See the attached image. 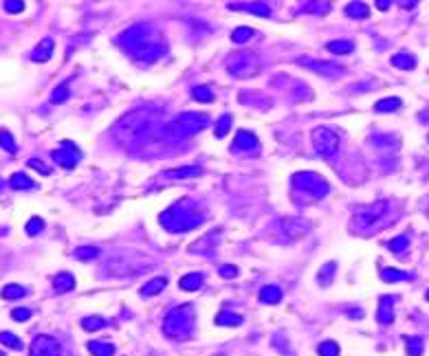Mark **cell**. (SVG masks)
<instances>
[{
    "instance_id": "74e56055",
    "label": "cell",
    "mask_w": 429,
    "mask_h": 356,
    "mask_svg": "<svg viewBox=\"0 0 429 356\" xmlns=\"http://www.w3.org/2000/svg\"><path fill=\"white\" fill-rule=\"evenodd\" d=\"M0 343H5V345L11 349H22V341L11 332H0Z\"/></svg>"
},
{
    "instance_id": "4dcf8cb0",
    "label": "cell",
    "mask_w": 429,
    "mask_h": 356,
    "mask_svg": "<svg viewBox=\"0 0 429 356\" xmlns=\"http://www.w3.org/2000/svg\"><path fill=\"white\" fill-rule=\"evenodd\" d=\"M71 97V88H69V84H59L55 90H53V95H51V103H62L66 101V99Z\"/></svg>"
},
{
    "instance_id": "ab89813d",
    "label": "cell",
    "mask_w": 429,
    "mask_h": 356,
    "mask_svg": "<svg viewBox=\"0 0 429 356\" xmlns=\"http://www.w3.org/2000/svg\"><path fill=\"white\" fill-rule=\"evenodd\" d=\"M77 257V260H92V257H97L99 255V248L95 246H79L75 248V253H73Z\"/></svg>"
},
{
    "instance_id": "ac0fdd59",
    "label": "cell",
    "mask_w": 429,
    "mask_h": 356,
    "mask_svg": "<svg viewBox=\"0 0 429 356\" xmlns=\"http://www.w3.org/2000/svg\"><path fill=\"white\" fill-rule=\"evenodd\" d=\"M88 352L92 356H112L115 354V345L108 341H88Z\"/></svg>"
},
{
    "instance_id": "e575fe53",
    "label": "cell",
    "mask_w": 429,
    "mask_h": 356,
    "mask_svg": "<svg viewBox=\"0 0 429 356\" xmlns=\"http://www.w3.org/2000/svg\"><path fill=\"white\" fill-rule=\"evenodd\" d=\"M104 326H106V321L102 319V316H84L82 319V328L88 330V332H95V330L104 328Z\"/></svg>"
},
{
    "instance_id": "7c38bea8",
    "label": "cell",
    "mask_w": 429,
    "mask_h": 356,
    "mask_svg": "<svg viewBox=\"0 0 429 356\" xmlns=\"http://www.w3.org/2000/svg\"><path fill=\"white\" fill-rule=\"evenodd\" d=\"M300 62H302V66H306V68L319 73V75H323V77H339V75H343L341 68H337V66H333V64H326V62H313V59H308V57H302Z\"/></svg>"
},
{
    "instance_id": "f35d334b",
    "label": "cell",
    "mask_w": 429,
    "mask_h": 356,
    "mask_svg": "<svg viewBox=\"0 0 429 356\" xmlns=\"http://www.w3.org/2000/svg\"><path fill=\"white\" fill-rule=\"evenodd\" d=\"M335 268H337V264L328 262L326 266L319 270V283H321V286H328V283H330V279H333V275H335Z\"/></svg>"
},
{
    "instance_id": "277c9868",
    "label": "cell",
    "mask_w": 429,
    "mask_h": 356,
    "mask_svg": "<svg viewBox=\"0 0 429 356\" xmlns=\"http://www.w3.org/2000/svg\"><path fill=\"white\" fill-rule=\"evenodd\" d=\"M145 123H148V119H145L143 112H130V115H125L115 125V136L123 143H130L132 138L141 136V132L145 130Z\"/></svg>"
},
{
    "instance_id": "cb8c5ba5",
    "label": "cell",
    "mask_w": 429,
    "mask_h": 356,
    "mask_svg": "<svg viewBox=\"0 0 429 356\" xmlns=\"http://www.w3.org/2000/svg\"><path fill=\"white\" fill-rule=\"evenodd\" d=\"M231 9H242V11H249V13H255V16H269L271 9L267 5L262 3H249V5H229Z\"/></svg>"
},
{
    "instance_id": "4fadbf2b",
    "label": "cell",
    "mask_w": 429,
    "mask_h": 356,
    "mask_svg": "<svg viewBox=\"0 0 429 356\" xmlns=\"http://www.w3.org/2000/svg\"><path fill=\"white\" fill-rule=\"evenodd\" d=\"M282 229H284V233H286L288 237L297 240V237H302V235L308 233V231H310V224L304 222V220H295V218H286V220L282 222Z\"/></svg>"
},
{
    "instance_id": "44dd1931",
    "label": "cell",
    "mask_w": 429,
    "mask_h": 356,
    "mask_svg": "<svg viewBox=\"0 0 429 356\" xmlns=\"http://www.w3.org/2000/svg\"><path fill=\"white\" fill-rule=\"evenodd\" d=\"M201 174H203L201 167H178V169L163 171L165 178H194V176H201Z\"/></svg>"
},
{
    "instance_id": "d6a6232c",
    "label": "cell",
    "mask_w": 429,
    "mask_h": 356,
    "mask_svg": "<svg viewBox=\"0 0 429 356\" xmlns=\"http://www.w3.org/2000/svg\"><path fill=\"white\" fill-rule=\"evenodd\" d=\"M26 290L24 286H18V283H9V286L3 288V297L5 299H20V297H24Z\"/></svg>"
},
{
    "instance_id": "d4e9b609",
    "label": "cell",
    "mask_w": 429,
    "mask_h": 356,
    "mask_svg": "<svg viewBox=\"0 0 429 356\" xmlns=\"http://www.w3.org/2000/svg\"><path fill=\"white\" fill-rule=\"evenodd\" d=\"M401 108V99L399 97H387V99H381V101H376L374 110L376 112H394Z\"/></svg>"
},
{
    "instance_id": "ee69618b",
    "label": "cell",
    "mask_w": 429,
    "mask_h": 356,
    "mask_svg": "<svg viewBox=\"0 0 429 356\" xmlns=\"http://www.w3.org/2000/svg\"><path fill=\"white\" fill-rule=\"evenodd\" d=\"M251 35H253V31H251L249 26H240V29H236L234 33H231V40H234L236 44H240V42H247Z\"/></svg>"
},
{
    "instance_id": "f546056e",
    "label": "cell",
    "mask_w": 429,
    "mask_h": 356,
    "mask_svg": "<svg viewBox=\"0 0 429 356\" xmlns=\"http://www.w3.org/2000/svg\"><path fill=\"white\" fill-rule=\"evenodd\" d=\"M346 13L350 18H366L370 9H368V5H363V3H350L346 7Z\"/></svg>"
},
{
    "instance_id": "484cf974",
    "label": "cell",
    "mask_w": 429,
    "mask_h": 356,
    "mask_svg": "<svg viewBox=\"0 0 429 356\" xmlns=\"http://www.w3.org/2000/svg\"><path fill=\"white\" fill-rule=\"evenodd\" d=\"M392 64L396 66V68H405V70H412L414 66H416V59L412 55H405V53H396V55L392 57Z\"/></svg>"
},
{
    "instance_id": "681fc988",
    "label": "cell",
    "mask_w": 429,
    "mask_h": 356,
    "mask_svg": "<svg viewBox=\"0 0 429 356\" xmlns=\"http://www.w3.org/2000/svg\"><path fill=\"white\" fill-rule=\"evenodd\" d=\"M11 316L16 321H26V319H31V310H26V308H16L11 312Z\"/></svg>"
},
{
    "instance_id": "7a4b0ae2",
    "label": "cell",
    "mask_w": 429,
    "mask_h": 356,
    "mask_svg": "<svg viewBox=\"0 0 429 356\" xmlns=\"http://www.w3.org/2000/svg\"><path fill=\"white\" fill-rule=\"evenodd\" d=\"M227 70L234 77L247 79V77L257 75V70H260V62H257L255 53H251V51H238V53H231V55H229V59H227Z\"/></svg>"
},
{
    "instance_id": "5b68a950",
    "label": "cell",
    "mask_w": 429,
    "mask_h": 356,
    "mask_svg": "<svg viewBox=\"0 0 429 356\" xmlns=\"http://www.w3.org/2000/svg\"><path fill=\"white\" fill-rule=\"evenodd\" d=\"M313 145L321 158H330L339 148V134L328 128H317L313 130Z\"/></svg>"
},
{
    "instance_id": "816d5d0a",
    "label": "cell",
    "mask_w": 429,
    "mask_h": 356,
    "mask_svg": "<svg viewBox=\"0 0 429 356\" xmlns=\"http://www.w3.org/2000/svg\"><path fill=\"white\" fill-rule=\"evenodd\" d=\"M0 189H3V181H0Z\"/></svg>"
},
{
    "instance_id": "836d02e7",
    "label": "cell",
    "mask_w": 429,
    "mask_h": 356,
    "mask_svg": "<svg viewBox=\"0 0 429 356\" xmlns=\"http://www.w3.org/2000/svg\"><path fill=\"white\" fill-rule=\"evenodd\" d=\"M216 323H218V326H240L242 316L240 314H231V312H220L216 316Z\"/></svg>"
},
{
    "instance_id": "f907efd6",
    "label": "cell",
    "mask_w": 429,
    "mask_h": 356,
    "mask_svg": "<svg viewBox=\"0 0 429 356\" xmlns=\"http://www.w3.org/2000/svg\"><path fill=\"white\" fill-rule=\"evenodd\" d=\"M376 7H379V9H387V7H389V0H379V3H376Z\"/></svg>"
},
{
    "instance_id": "30bf717a",
    "label": "cell",
    "mask_w": 429,
    "mask_h": 356,
    "mask_svg": "<svg viewBox=\"0 0 429 356\" xmlns=\"http://www.w3.org/2000/svg\"><path fill=\"white\" fill-rule=\"evenodd\" d=\"M79 158H82L79 150H75L69 143H64V148H59V150L53 152V161H55L57 165H62V167H66V169L75 167V165L79 163Z\"/></svg>"
},
{
    "instance_id": "ba28073f",
    "label": "cell",
    "mask_w": 429,
    "mask_h": 356,
    "mask_svg": "<svg viewBox=\"0 0 429 356\" xmlns=\"http://www.w3.org/2000/svg\"><path fill=\"white\" fill-rule=\"evenodd\" d=\"M62 349H59V343L49 334H40L33 339L31 343V352L29 356H59Z\"/></svg>"
},
{
    "instance_id": "f5cc1de1",
    "label": "cell",
    "mask_w": 429,
    "mask_h": 356,
    "mask_svg": "<svg viewBox=\"0 0 429 356\" xmlns=\"http://www.w3.org/2000/svg\"><path fill=\"white\" fill-rule=\"evenodd\" d=\"M427 299H429V290H427Z\"/></svg>"
},
{
    "instance_id": "603a6c76",
    "label": "cell",
    "mask_w": 429,
    "mask_h": 356,
    "mask_svg": "<svg viewBox=\"0 0 429 356\" xmlns=\"http://www.w3.org/2000/svg\"><path fill=\"white\" fill-rule=\"evenodd\" d=\"M260 301L262 303H280L282 301V290L277 286H264L260 293Z\"/></svg>"
},
{
    "instance_id": "c3c4849f",
    "label": "cell",
    "mask_w": 429,
    "mask_h": 356,
    "mask_svg": "<svg viewBox=\"0 0 429 356\" xmlns=\"http://www.w3.org/2000/svg\"><path fill=\"white\" fill-rule=\"evenodd\" d=\"M220 275L224 277V279H236V277H238V268L236 266H229V264H222V266H220Z\"/></svg>"
},
{
    "instance_id": "9a60e30c",
    "label": "cell",
    "mask_w": 429,
    "mask_h": 356,
    "mask_svg": "<svg viewBox=\"0 0 429 356\" xmlns=\"http://www.w3.org/2000/svg\"><path fill=\"white\" fill-rule=\"evenodd\" d=\"M163 53V46H158V44H152V42H145L141 44L137 49V57H141L145 59V62H152V59H156L158 55Z\"/></svg>"
},
{
    "instance_id": "1f68e13d",
    "label": "cell",
    "mask_w": 429,
    "mask_h": 356,
    "mask_svg": "<svg viewBox=\"0 0 429 356\" xmlns=\"http://www.w3.org/2000/svg\"><path fill=\"white\" fill-rule=\"evenodd\" d=\"M191 95H194L196 101H203V103L214 101V92H211L209 86H196V88L191 90Z\"/></svg>"
},
{
    "instance_id": "6da1fadb",
    "label": "cell",
    "mask_w": 429,
    "mask_h": 356,
    "mask_svg": "<svg viewBox=\"0 0 429 356\" xmlns=\"http://www.w3.org/2000/svg\"><path fill=\"white\" fill-rule=\"evenodd\" d=\"M209 125V117L203 112H185V115L176 117L172 123L165 125V136L172 141H181V138H189L198 134L201 130H205Z\"/></svg>"
},
{
    "instance_id": "d6986e66",
    "label": "cell",
    "mask_w": 429,
    "mask_h": 356,
    "mask_svg": "<svg viewBox=\"0 0 429 356\" xmlns=\"http://www.w3.org/2000/svg\"><path fill=\"white\" fill-rule=\"evenodd\" d=\"M145 35V29L143 26H132V29H128L123 33V44L125 46H141V40Z\"/></svg>"
},
{
    "instance_id": "7bdbcfd3",
    "label": "cell",
    "mask_w": 429,
    "mask_h": 356,
    "mask_svg": "<svg viewBox=\"0 0 429 356\" xmlns=\"http://www.w3.org/2000/svg\"><path fill=\"white\" fill-rule=\"evenodd\" d=\"M0 148L7 150L9 154H13V152H16V141H13V136H11L7 130L0 132Z\"/></svg>"
},
{
    "instance_id": "7dc6e473",
    "label": "cell",
    "mask_w": 429,
    "mask_h": 356,
    "mask_svg": "<svg viewBox=\"0 0 429 356\" xmlns=\"http://www.w3.org/2000/svg\"><path fill=\"white\" fill-rule=\"evenodd\" d=\"M29 167H33L36 171H40L42 176H49V174H51V169L46 167V165H44L42 161H38V158H31V161H29Z\"/></svg>"
},
{
    "instance_id": "5bb4252c",
    "label": "cell",
    "mask_w": 429,
    "mask_h": 356,
    "mask_svg": "<svg viewBox=\"0 0 429 356\" xmlns=\"http://www.w3.org/2000/svg\"><path fill=\"white\" fill-rule=\"evenodd\" d=\"M53 49H55V44H53V40H42L36 49L31 51V59L33 62H46V59H51V55H53Z\"/></svg>"
},
{
    "instance_id": "d590c367",
    "label": "cell",
    "mask_w": 429,
    "mask_h": 356,
    "mask_svg": "<svg viewBox=\"0 0 429 356\" xmlns=\"http://www.w3.org/2000/svg\"><path fill=\"white\" fill-rule=\"evenodd\" d=\"M231 121H234V119H231V115H222L220 119H218V123H216V136L218 138H222L224 134H227L229 132V128H231Z\"/></svg>"
},
{
    "instance_id": "bcb514c9",
    "label": "cell",
    "mask_w": 429,
    "mask_h": 356,
    "mask_svg": "<svg viewBox=\"0 0 429 356\" xmlns=\"http://www.w3.org/2000/svg\"><path fill=\"white\" fill-rule=\"evenodd\" d=\"M5 9L9 13H20L24 9V3L22 0H5Z\"/></svg>"
},
{
    "instance_id": "8fae6325",
    "label": "cell",
    "mask_w": 429,
    "mask_h": 356,
    "mask_svg": "<svg viewBox=\"0 0 429 356\" xmlns=\"http://www.w3.org/2000/svg\"><path fill=\"white\" fill-rule=\"evenodd\" d=\"M231 150L236 152V154H240V152H251V154H255L257 150H260V141L255 138L253 132H247V130H240L236 136L234 145H231Z\"/></svg>"
},
{
    "instance_id": "f1b7e54d",
    "label": "cell",
    "mask_w": 429,
    "mask_h": 356,
    "mask_svg": "<svg viewBox=\"0 0 429 356\" xmlns=\"http://www.w3.org/2000/svg\"><path fill=\"white\" fill-rule=\"evenodd\" d=\"M328 51L337 53V55H346V53L352 51V42H350V40H337V42L328 44Z\"/></svg>"
},
{
    "instance_id": "8992f818",
    "label": "cell",
    "mask_w": 429,
    "mask_h": 356,
    "mask_svg": "<svg viewBox=\"0 0 429 356\" xmlns=\"http://www.w3.org/2000/svg\"><path fill=\"white\" fill-rule=\"evenodd\" d=\"M293 183H295V187L308 191V194L315 196V198H321V196L328 194V183L323 181L321 176L313 174V171H302V174H295Z\"/></svg>"
},
{
    "instance_id": "e0dca14e",
    "label": "cell",
    "mask_w": 429,
    "mask_h": 356,
    "mask_svg": "<svg viewBox=\"0 0 429 356\" xmlns=\"http://www.w3.org/2000/svg\"><path fill=\"white\" fill-rule=\"evenodd\" d=\"M53 286H55L57 293H69V290L75 288V277L71 273H59L53 277Z\"/></svg>"
},
{
    "instance_id": "52a82bcc",
    "label": "cell",
    "mask_w": 429,
    "mask_h": 356,
    "mask_svg": "<svg viewBox=\"0 0 429 356\" xmlns=\"http://www.w3.org/2000/svg\"><path fill=\"white\" fill-rule=\"evenodd\" d=\"M387 211V202H374L372 207H359L356 209V216H354V227L356 231H361L363 227H368V224H374L376 220H381L383 216H385Z\"/></svg>"
},
{
    "instance_id": "9c48e42d",
    "label": "cell",
    "mask_w": 429,
    "mask_h": 356,
    "mask_svg": "<svg viewBox=\"0 0 429 356\" xmlns=\"http://www.w3.org/2000/svg\"><path fill=\"white\" fill-rule=\"evenodd\" d=\"M168 216H174V220H176V224H174V229L172 231H185V229H191V227H196L198 222V218L194 216V211H191L189 207H185V204H178V207H172V209H168L165 211Z\"/></svg>"
},
{
    "instance_id": "4316f807",
    "label": "cell",
    "mask_w": 429,
    "mask_h": 356,
    "mask_svg": "<svg viewBox=\"0 0 429 356\" xmlns=\"http://www.w3.org/2000/svg\"><path fill=\"white\" fill-rule=\"evenodd\" d=\"M9 185L13 189H31L33 187V181L26 174H22V171H18V174H13L11 176V181H9Z\"/></svg>"
},
{
    "instance_id": "7402d4cb",
    "label": "cell",
    "mask_w": 429,
    "mask_h": 356,
    "mask_svg": "<svg viewBox=\"0 0 429 356\" xmlns=\"http://www.w3.org/2000/svg\"><path fill=\"white\" fill-rule=\"evenodd\" d=\"M178 286H181L183 290H198V288L203 286V275H201V273H189V275H185V277H181Z\"/></svg>"
},
{
    "instance_id": "b9f144b4",
    "label": "cell",
    "mask_w": 429,
    "mask_h": 356,
    "mask_svg": "<svg viewBox=\"0 0 429 356\" xmlns=\"http://www.w3.org/2000/svg\"><path fill=\"white\" fill-rule=\"evenodd\" d=\"M407 246H409V242H407L405 235H401V237H396V240H389L387 242V248L394 251V253H405Z\"/></svg>"
},
{
    "instance_id": "2e32d148",
    "label": "cell",
    "mask_w": 429,
    "mask_h": 356,
    "mask_svg": "<svg viewBox=\"0 0 429 356\" xmlns=\"http://www.w3.org/2000/svg\"><path fill=\"white\" fill-rule=\"evenodd\" d=\"M392 297H383L381 299V308H379V314H376V319L383 326H389V323L394 321V312H392Z\"/></svg>"
},
{
    "instance_id": "ffe728a7",
    "label": "cell",
    "mask_w": 429,
    "mask_h": 356,
    "mask_svg": "<svg viewBox=\"0 0 429 356\" xmlns=\"http://www.w3.org/2000/svg\"><path fill=\"white\" fill-rule=\"evenodd\" d=\"M165 286H168V279H165V277H154V279L148 281V283H145V286L141 288V295H143V297H154V295L161 293Z\"/></svg>"
},
{
    "instance_id": "60d3db41",
    "label": "cell",
    "mask_w": 429,
    "mask_h": 356,
    "mask_svg": "<svg viewBox=\"0 0 429 356\" xmlns=\"http://www.w3.org/2000/svg\"><path fill=\"white\" fill-rule=\"evenodd\" d=\"M317 352H319V356H339V345L333 341H326L317 347Z\"/></svg>"
},
{
    "instance_id": "3957f363",
    "label": "cell",
    "mask_w": 429,
    "mask_h": 356,
    "mask_svg": "<svg viewBox=\"0 0 429 356\" xmlns=\"http://www.w3.org/2000/svg\"><path fill=\"white\" fill-rule=\"evenodd\" d=\"M189 330H191V310H189V306H181V308L170 310L168 316H165V321H163V332L168 336L181 339V336L189 334Z\"/></svg>"
},
{
    "instance_id": "83f0119b",
    "label": "cell",
    "mask_w": 429,
    "mask_h": 356,
    "mask_svg": "<svg viewBox=\"0 0 429 356\" xmlns=\"http://www.w3.org/2000/svg\"><path fill=\"white\" fill-rule=\"evenodd\" d=\"M381 277H383V281H389V283H392V281H405V279H409L407 273L396 270V268H383Z\"/></svg>"
},
{
    "instance_id": "8d00e7d4",
    "label": "cell",
    "mask_w": 429,
    "mask_h": 356,
    "mask_svg": "<svg viewBox=\"0 0 429 356\" xmlns=\"http://www.w3.org/2000/svg\"><path fill=\"white\" fill-rule=\"evenodd\" d=\"M405 345H407V354L409 356H420L422 354V341L416 339V336H407Z\"/></svg>"
},
{
    "instance_id": "f6af8a7d",
    "label": "cell",
    "mask_w": 429,
    "mask_h": 356,
    "mask_svg": "<svg viewBox=\"0 0 429 356\" xmlns=\"http://www.w3.org/2000/svg\"><path fill=\"white\" fill-rule=\"evenodd\" d=\"M42 229H44V222L40 220V218H31V220L26 222V233H29V235L42 233Z\"/></svg>"
}]
</instances>
